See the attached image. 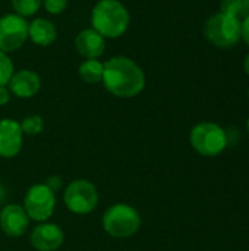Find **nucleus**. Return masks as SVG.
<instances>
[{
	"instance_id": "1",
	"label": "nucleus",
	"mask_w": 249,
	"mask_h": 251,
	"mask_svg": "<svg viewBox=\"0 0 249 251\" xmlns=\"http://www.w3.org/2000/svg\"><path fill=\"white\" fill-rule=\"evenodd\" d=\"M104 88L114 97L132 99L145 88V74L142 68L126 56H113L104 62L101 79Z\"/></svg>"
},
{
	"instance_id": "2",
	"label": "nucleus",
	"mask_w": 249,
	"mask_h": 251,
	"mask_svg": "<svg viewBox=\"0 0 249 251\" xmlns=\"http://www.w3.org/2000/svg\"><path fill=\"white\" fill-rule=\"evenodd\" d=\"M131 24V13L119 0H98L91 10V28L104 38L122 37Z\"/></svg>"
},
{
	"instance_id": "3",
	"label": "nucleus",
	"mask_w": 249,
	"mask_h": 251,
	"mask_svg": "<svg viewBox=\"0 0 249 251\" xmlns=\"http://www.w3.org/2000/svg\"><path fill=\"white\" fill-rule=\"evenodd\" d=\"M101 226L109 237L126 240L138 234L142 226V218L134 206L128 203H114L104 210Z\"/></svg>"
},
{
	"instance_id": "4",
	"label": "nucleus",
	"mask_w": 249,
	"mask_h": 251,
	"mask_svg": "<svg viewBox=\"0 0 249 251\" xmlns=\"http://www.w3.org/2000/svg\"><path fill=\"white\" fill-rule=\"evenodd\" d=\"M98 190L90 179L78 178L70 181L63 191L65 207L78 216L92 213L98 206Z\"/></svg>"
},
{
	"instance_id": "5",
	"label": "nucleus",
	"mask_w": 249,
	"mask_h": 251,
	"mask_svg": "<svg viewBox=\"0 0 249 251\" xmlns=\"http://www.w3.org/2000/svg\"><path fill=\"white\" fill-rule=\"evenodd\" d=\"M189 143L198 154L216 157L227 147V134L214 122H200L191 129Z\"/></svg>"
},
{
	"instance_id": "6",
	"label": "nucleus",
	"mask_w": 249,
	"mask_h": 251,
	"mask_svg": "<svg viewBox=\"0 0 249 251\" xmlns=\"http://www.w3.org/2000/svg\"><path fill=\"white\" fill-rule=\"evenodd\" d=\"M207 40L220 49L235 46L241 40V19L223 12L210 16L204 25Z\"/></svg>"
},
{
	"instance_id": "7",
	"label": "nucleus",
	"mask_w": 249,
	"mask_h": 251,
	"mask_svg": "<svg viewBox=\"0 0 249 251\" xmlns=\"http://www.w3.org/2000/svg\"><path fill=\"white\" fill-rule=\"evenodd\" d=\"M56 193L50 190L44 182L31 185L22 201V207L25 209L31 222L41 224L51 219L56 210Z\"/></svg>"
},
{
	"instance_id": "8",
	"label": "nucleus",
	"mask_w": 249,
	"mask_h": 251,
	"mask_svg": "<svg viewBox=\"0 0 249 251\" xmlns=\"http://www.w3.org/2000/svg\"><path fill=\"white\" fill-rule=\"evenodd\" d=\"M28 40V22L16 13L0 18V50L12 53L19 50Z\"/></svg>"
},
{
	"instance_id": "9",
	"label": "nucleus",
	"mask_w": 249,
	"mask_h": 251,
	"mask_svg": "<svg viewBox=\"0 0 249 251\" xmlns=\"http://www.w3.org/2000/svg\"><path fill=\"white\" fill-rule=\"evenodd\" d=\"M65 243V232L54 222L37 224L29 232V244L37 251H57Z\"/></svg>"
},
{
	"instance_id": "10",
	"label": "nucleus",
	"mask_w": 249,
	"mask_h": 251,
	"mask_svg": "<svg viewBox=\"0 0 249 251\" xmlns=\"http://www.w3.org/2000/svg\"><path fill=\"white\" fill-rule=\"evenodd\" d=\"M31 219L22 204H4L0 210V229L9 238H19L29 229Z\"/></svg>"
},
{
	"instance_id": "11",
	"label": "nucleus",
	"mask_w": 249,
	"mask_h": 251,
	"mask_svg": "<svg viewBox=\"0 0 249 251\" xmlns=\"http://www.w3.org/2000/svg\"><path fill=\"white\" fill-rule=\"evenodd\" d=\"M23 132L18 121L10 118L0 119V157L13 159L23 147Z\"/></svg>"
},
{
	"instance_id": "12",
	"label": "nucleus",
	"mask_w": 249,
	"mask_h": 251,
	"mask_svg": "<svg viewBox=\"0 0 249 251\" xmlns=\"http://www.w3.org/2000/svg\"><path fill=\"white\" fill-rule=\"evenodd\" d=\"M7 88L18 99H31L40 91L41 78L31 69H19L13 72L10 81L7 82Z\"/></svg>"
},
{
	"instance_id": "13",
	"label": "nucleus",
	"mask_w": 249,
	"mask_h": 251,
	"mask_svg": "<svg viewBox=\"0 0 249 251\" xmlns=\"http://www.w3.org/2000/svg\"><path fill=\"white\" fill-rule=\"evenodd\" d=\"M75 47L84 59H98L106 50V38L95 29L87 28L78 32Z\"/></svg>"
},
{
	"instance_id": "14",
	"label": "nucleus",
	"mask_w": 249,
	"mask_h": 251,
	"mask_svg": "<svg viewBox=\"0 0 249 251\" xmlns=\"http://www.w3.org/2000/svg\"><path fill=\"white\" fill-rule=\"evenodd\" d=\"M28 38L40 47H48L57 38V28L45 18H35L28 22Z\"/></svg>"
},
{
	"instance_id": "15",
	"label": "nucleus",
	"mask_w": 249,
	"mask_h": 251,
	"mask_svg": "<svg viewBox=\"0 0 249 251\" xmlns=\"http://www.w3.org/2000/svg\"><path fill=\"white\" fill-rule=\"evenodd\" d=\"M104 63L98 59H84L78 68V75L85 84H98L103 79Z\"/></svg>"
},
{
	"instance_id": "16",
	"label": "nucleus",
	"mask_w": 249,
	"mask_h": 251,
	"mask_svg": "<svg viewBox=\"0 0 249 251\" xmlns=\"http://www.w3.org/2000/svg\"><path fill=\"white\" fill-rule=\"evenodd\" d=\"M10 3L15 13L22 18L35 15L38 9L43 6V0H10Z\"/></svg>"
},
{
	"instance_id": "17",
	"label": "nucleus",
	"mask_w": 249,
	"mask_h": 251,
	"mask_svg": "<svg viewBox=\"0 0 249 251\" xmlns=\"http://www.w3.org/2000/svg\"><path fill=\"white\" fill-rule=\"evenodd\" d=\"M19 125H21V129H22L23 135L34 137V135H38V134L43 132L44 119L40 115H29V116H25L19 122Z\"/></svg>"
},
{
	"instance_id": "18",
	"label": "nucleus",
	"mask_w": 249,
	"mask_h": 251,
	"mask_svg": "<svg viewBox=\"0 0 249 251\" xmlns=\"http://www.w3.org/2000/svg\"><path fill=\"white\" fill-rule=\"evenodd\" d=\"M13 72H15V68H13L12 59L7 56V53H3L0 50V87L7 85Z\"/></svg>"
},
{
	"instance_id": "19",
	"label": "nucleus",
	"mask_w": 249,
	"mask_h": 251,
	"mask_svg": "<svg viewBox=\"0 0 249 251\" xmlns=\"http://www.w3.org/2000/svg\"><path fill=\"white\" fill-rule=\"evenodd\" d=\"M220 9L223 13L236 16V18H242V3L241 0H222Z\"/></svg>"
},
{
	"instance_id": "20",
	"label": "nucleus",
	"mask_w": 249,
	"mask_h": 251,
	"mask_svg": "<svg viewBox=\"0 0 249 251\" xmlns=\"http://www.w3.org/2000/svg\"><path fill=\"white\" fill-rule=\"evenodd\" d=\"M43 6L50 15H60L68 7V0H43Z\"/></svg>"
},
{
	"instance_id": "21",
	"label": "nucleus",
	"mask_w": 249,
	"mask_h": 251,
	"mask_svg": "<svg viewBox=\"0 0 249 251\" xmlns=\"http://www.w3.org/2000/svg\"><path fill=\"white\" fill-rule=\"evenodd\" d=\"M50 190H53L54 193H57L60 188H62V185H63V179L59 176V175H51V176H48L47 179H45V182H44Z\"/></svg>"
},
{
	"instance_id": "22",
	"label": "nucleus",
	"mask_w": 249,
	"mask_h": 251,
	"mask_svg": "<svg viewBox=\"0 0 249 251\" xmlns=\"http://www.w3.org/2000/svg\"><path fill=\"white\" fill-rule=\"evenodd\" d=\"M241 38L249 47V15L244 18V21H241Z\"/></svg>"
},
{
	"instance_id": "23",
	"label": "nucleus",
	"mask_w": 249,
	"mask_h": 251,
	"mask_svg": "<svg viewBox=\"0 0 249 251\" xmlns=\"http://www.w3.org/2000/svg\"><path fill=\"white\" fill-rule=\"evenodd\" d=\"M10 97H12V93L9 91L7 85L0 87V106H6L10 101Z\"/></svg>"
},
{
	"instance_id": "24",
	"label": "nucleus",
	"mask_w": 249,
	"mask_h": 251,
	"mask_svg": "<svg viewBox=\"0 0 249 251\" xmlns=\"http://www.w3.org/2000/svg\"><path fill=\"white\" fill-rule=\"evenodd\" d=\"M242 3V18L249 15V0H241Z\"/></svg>"
},
{
	"instance_id": "25",
	"label": "nucleus",
	"mask_w": 249,
	"mask_h": 251,
	"mask_svg": "<svg viewBox=\"0 0 249 251\" xmlns=\"http://www.w3.org/2000/svg\"><path fill=\"white\" fill-rule=\"evenodd\" d=\"M244 69H245L247 75H248V76H249V53H248V54H247L245 60H244Z\"/></svg>"
},
{
	"instance_id": "26",
	"label": "nucleus",
	"mask_w": 249,
	"mask_h": 251,
	"mask_svg": "<svg viewBox=\"0 0 249 251\" xmlns=\"http://www.w3.org/2000/svg\"><path fill=\"white\" fill-rule=\"evenodd\" d=\"M247 128H248V132H249V118H248V122H247Z\"/></svg>"
},
{
	"instance_id": "27",
	"label": "nucleus",
	"mask_w": 249,
	"mask_h": 251,
	"mask_svg": "<svg viewBox=\"0 0 249 251\" xmlns=\"http://www.w3.org/2000/svg\"><path fill=\"white\" fill-rule=\"evenodd\" d=\"M0 179H1V172H0Z\"/></svg>"
},
{
	"instance_id": "28",
	"label": "nucleus",
	"mask_w": 249,
	"mask_h": 251,
	"mask_svg": "<svg viewBox=\"0 0 249 251\" xmlns=\"http://www.w3.org/2000/svg\"><path fill=\"white\" fill-rule=\"evenodd\" d=\"M248 97H249V90H248Z\"/></svg>"
}]
</instances>
